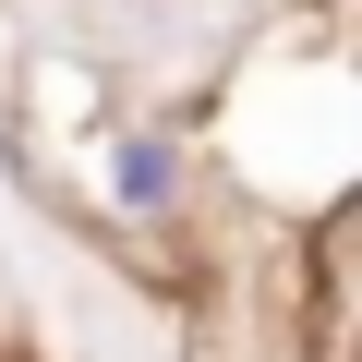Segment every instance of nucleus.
Masks as SVG:
<instances>
[{"instance_id":"nucleus-1","label":"nucleus","mask_w":362,"mask_h":362,"mask_svg":"<svg viewBox=\"0 0 362 362\" xmlns=\"http://www.w3.org/2000/svg\"><path fill=\"white\" fill-rule=\"evenodd\" d=\"M97 206H109L121 230H169L181 206H194V145H181L169 121L109 133V157H97Z\"/></svg>"}]
</instances>
